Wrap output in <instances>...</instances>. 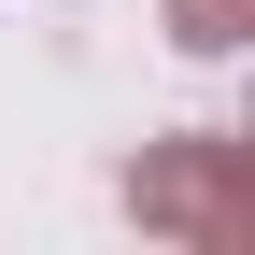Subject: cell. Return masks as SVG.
<instances>
[{
  "label": "cell",
  "instance_id": "6da1fadb",
  "mask_svg": "<svg viewBox=\"0 0 255 255\" xmlns=\"http://www.w3.org/2000/svg\"><path fill=\"white\" fill-rule=\"evenodd\" d=\"M142 213L156 227H199V241H241L255 227V184H241V156H156L142 170Z\"/></svg>",
  "mask_w": 255,
  "mask_h": 255
},
{
  "label": "cell",
  "instance_id": "7a4b0ae2",
  "mask_svg": "<svg viewBox=\"0 0 255 255\" xmlns=\"http://www.w3.org/2000/svg\"><path fill=\"white\" fill-rule=\"evenodd\" d=\"M170 28L184 43H241V0H170Z\"/></svg>",
  "mask_w": 255,
  "mask_h": 255
}]
</instances>
